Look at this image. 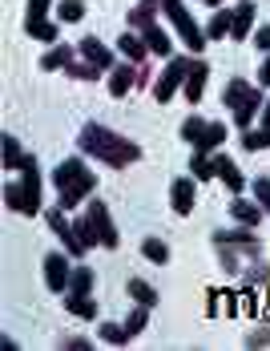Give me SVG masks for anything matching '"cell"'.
<instances>
[{
    "label": "cell",
    "instance_id": "6da1fadb",
    "mask_svg": "<svg viewBox=\"0 0 270 351\" xmlns=\"http://www.w3.org/2000/svg\"><path fill=\"white\" fill-rule=\"evenodd\" d=\"M77 145H81V154L97 158V162L113 166V170L141 162V145H137V141L121 138V134L105 130V125H97V121H85V125H81V134H77Z\"/></svg>",
    "mask_w": 270,
    "mask_h": 351
},
{
    "label": "cell",
    "instance_id": "7a4b0ae2",
    "mask_svg": "<svg viewBox=\"0 0 270 351\" xmlns=\"http://www.w3.org/2000/svg\"><path fill=\"white\" fill-rule=\"evenodd\" d=\"M53 186H57V206L65 210H77L93 190H97V174L81 166V158H69L53 170Z\"/></svg>",
    "mask_w": 270,
    "mask_h": 351
},
{
    "label": "cell",
    "instance_id": "3957f363",
    "mask_svg": "<svg viewBox=\"0 0 270 351\" xmlns=\"http://www.w3.org/2000/svg\"><path fill=\"white\" fill-rule=\"evenodd\" d=\"M222 101H226V109L234 113V125H238V130H250V121L262 113V101H267V97H262L254 85H246L242 77H234V81L226 85Z\"/></svg>",
    "mask_w": 270,
    "mask_h": 351
},
{
    "label": "cell",
    "instance_id": "277c9868",
    "mask_svg": "<svg viewBox=\"0 0 270 351\" xmlns=\"http://www.w3.org/2000/svg\"><path fill=\"white\" fill-rule=\"evenodd\" d=\"M162 12L169 16V25L177 29V36H182V45H186L190 53H202L210 36H206V29L198 25V21H194V16H190V8H186L182 0H166V4H162Z\"/></svg>",
    "mask_w": 270,
    "mask_h": 351
},
{
    "label": "cell",
    "instance_id": "5b68a950",
    "mask_svg": "<svg viewBox=\"0 0 270 351\" xmlns=\"http://www.w3.org/2000/svg\"><path fill=\"white\" fill-rule=\"evenodd\" d=\"M190 65H194V57H169V65L162 69V77L154 81V97H158L162 106H169V101H173V93L186 85V73H190Z\"/></svg>",
    "mask_w": 270,
    "mask_h": 351
},
{
    "label": "cell",
    "instance_id": "8992f818",
    "mask_svg": "<svg viewBox=\"0 0 270 351\" xmlns=\"http://www.w3.org/2000/svg\"><path fill=\"white\" fill-rule=\"evenodd\" d=\"M85 218H89V226H93L97 243H101V246H109V250H117V243H121V234L113 230V218H109V206H105L101 198H93V202L85 206Z\"/></svg>",
    "mask_w": 270,
    "mask_h": 351
},
{
    "label": "cell",
    "instance_id": "52a82bcc",
    "mask_svg": "<svg viewBox=\"0 0 270 351\" xmlns=\"http://www.w3.org/2000/svg\"><path fill=\"white\" fill-rule=\"evenodd\" d=\"M210 243H214V246H230V250H246L250 258H258V254H262V239L254 234V226H246V230H214V234H210Z\"/></svg>",
    "mask_w": 270,
    "mask_h": 351
},
{
    "label": "cell",
    "instance_id": "ba28073f",
    "mask_svg": "<svg viewBox=\"0 0 270 351\" xmlns=\"http://www.w3.org/2000/svg\"><path fill=\"white\" fill-rule=\"evenodd\" d=\"M49 226H53V234L65 243V250L73 254V258H81V254H85V243L77 239V226L65 218V206H53V210H49Z\"/></svg>",
    "mask_w": 270,
    "mask_h": 351
},
{
    "label": "cell",
    "instance_id": "9c48e42d",
    "mask_svg": "<svg viewBox=\"0 0 270 351\" xmlns=\"http://www.w3.org/2000/svg\"><path fill=\"white\" fill-rule=\"evenodd\" d=\"M69 258L73 254H49L45 258V282L53 287V291H69V279H73V267H69Z\"/></svg>",
    "mask_w": 270,
    "mask_h": 351
},
{
    "label": "cell",
    "instance_id": "30bf717a",
    "mask_svg": "<svg viewBox=\"0 0 270 351\" xmlns=\"http://www.w3.org/2000/svg\"><path fill=\"white\" fill-rule=\"evenodd\" d=\"M21 186H25V194H29V202H33V214H40V166H36L33 154H25V166H21Z\"/></svg>",
    "mask_w": 270,
    "mask_h": 351
},
{
    "label": "cell",
    "instance_id": "8fae6325",
    "mask_svg": "<svg viewBox=\"0 0 270 351\" xmlns=\"http://www.w3.org/2000/svg\"><path fill=\"white\" fill-rule=\"evenodd\" d=\"M206 77H210V65H206V61H198V57H194V65H190V73H186V85H182V97H186L190 106H198V101H202Z\"/></svg>",
    "mask_w": 270,
    "mask_h": 351
},
{
    "label": "cell",
    "instance_id": "7c38bea8",
    "mask_svg": "<svg viewBox=\"0 0 270 351\" xmlns=\"http://www.w3.org/2000/svg\"><path fill=\"white\" fill-rule=\"evenodd\" d=\"M194 182H198V178H177V182L169 186V206H173V214L194 210Z\"/></svg>",
    "mask_w": 270,
    "mask_h": 351
},
{
    "label": "cell",
    "instance_id": "4fadbf2b",
    "mask_svg": "<svg viewBox=\"0 0 270 351\" xmlns=\"http://www.w3.org/2000/svg\"><path fill=\"white\" fill-rule=\"evenodd\" d=\"M77 49H81V57H85L89 65H97V69H113V53L105 49L97 36H81V45H77Z\"/></svg>",
    "mask_w": 270,
    "mask_h": 351
},
{
    "label": "cell",
    "instance_id": "5bb4252c",
    "mask_svg": "<svg viewBox=\"0 0 270 351\" xmlns=\"http://www.w3.org/2000/svg\"><path fill=\"white\" fill-rule=\"evenodd\" d=\"M134 85H137V65H134V61L113 65V77H109V93H113V97H125Z\"/></svg>",
    "mask_w": 270,
    "mask_h": 351
},
{
    "label": "cell",
    "instance_id": "9a60e30c",
    "mask_svg": "<svg viewBox=\"0 0 270 351\" xmlns=\"http://www.w3.org/2000/svg\"><path fill=\"white\" fill-rule=\"evenodd\" d=\"M214 166H218V178L226 182V190H230V194H242L246 178H242V170L234 166V158H226V154H214Z\"/></svg>",
    "mask_w": 270,
    "mask_h": 351
},
{
    "label": "cell",
    "instance_id": "2e32d148",
    "mask_svg": "<svg viewBox=\"0 0 270 351\" xmlns=\"http://www.w3.org/2000/svg\"><path fill=\"white\" fill-rule=\"evenodd\" d=\"M117 49H121V53H125V61H134V65H145V57H149V45H145V36H137V33L117 36Z\"/></svg>",
    "mask_w": 270,
    "mask_h": 351
},
{
    "label": "cell",
    "instance_id": "e0dca14e",
    "mask_svg": "<svg viewBox=\"0 0 270 351\" xmlns=\"http://www.w3.org/2000/svg\"><path fill=\"white\" fill-rule=\"evenodd\" d=\"M254 12H258V4H250V0H242V4L234 8V25H230V36H234V40L250 36V29H254Z\"/></svg>",
    "mask_w": 270,
    "mask_h": 351
},
{
    "label": "cell",
    "instance_id": "ac0fdd59",
    "mask_svg": "<svg viewBox=\"0 0 270 351\" xmlns=\"http://www.w3.org/2000/svg\"><path fill=\"white\" fill-rule=\"evenodd\" d=\"M4 206L16 210V214H25V218H33V202H29V194H25L21 182H8V186H4Z\"/></svg>",
    "mask_w": 270,
    "mask_h": 351
},
{
    "label": "cell",
    "instance_id": "d6986e66",
    "mask_svg": "<svg viewBox=\"0 0 270 351\" xmlns=\"http://www.w3.org/2000/svg\"><path fill=\"white\" fill-rule=\"evenodd\" d=\"M73 57H77V49H73V45H61V40H57V45H49V53L40 57V69H45V73H49V69H65V65L73 61Z\"/></svg>",
    "mask_w": 270,
    "mask_h": 351
},
{
    "label": "cell",
    "instance_id": "ffe728a7",
    "mask_svg": "<svg viewBox=\"0 0 270 351\" xmlns=\"http://www.w3.org/2000/svg\"><path fill=\"white\" fill-rule=\"evenodd\" d=\"M25 36L45 40V45H57L61 40V25L57 21H25Z\"/></svg>",
    "mask_w": 270,
    "mask_h": 351
},
{
    "label": "cell",
    "instance_id": "44dd1931",
    "mask_svg": "<svg viewBox=\"0 0 270 351\" xmlns=\"http://www.w3.org/2000/svg\"><path fill=\"white\" fill-rule=\"evenodd\" d=\"M230 214H234V222H242V226H258L262 222V206H254L246 198H234L230 202Z\"/></svg>",
    "mask_w": 270,
    "mask_h": 351
},
{
    "label": "cell",
    "instance_id": "7402d4cb",
    "mask_svg": "<svg viewBox=\"0 0 270 351\" xmlns=\"http://www.w3.org/2000/svg\"><path fill=\"white\" fill-rule=\"evenodd\" d=\"M222 141H226V125H222V121H206V130H202V138L194 141V149H206V154H210V149H218Z\"/></svg>",
    "mask_w": 270,
    "mask_h": 351
},
{
    "label": "cell",
    "instance_id": "603a6c76",
    "mask_svg": "<svg viewBox=\"0 0 270 351\" xmlns=\"http://www.w3.org/2000/svg\"><path fill=\"white\" fill-rule=\"evenodd\" d=\"M125 291H130V299L141 303V307H158V291H154L145 279H130L125 282Z\"/></svg>",
    "mask_w": 270,
    "mask_h": 351
},
{
    "label": "cell",
    "instance_id": "cb8c5ba5",
    "mask_svg": "<svg viewBox=\"0 0 270 351\" xmlns=\"http://www.w3.org/2000/svg\"><path fill=\"white\" fill-rule=\"evenodd\" d=\"M230 25H234V12H230V8H218V12L210 16V25H206V36H210V40L230 36Z\"/></svg>",
    "mask_w": 270,
    "mask_h": 351
},
{
    "label": "cell",
    "instance_id": "d4e9b609",
    "mask_svg": "<svg viewBox=\"0 0 270 351\" xmlns=\"http://www.w3.org/2000/svg\"><path fill=\"white\" fill-rule=\"evenodd\" d=\"M65 307L73 311V315H81V319H97V303H93L89 295H77V291H69V295H65Z\"/></svg>",
    "mask_w": 270,
    "mask_h": 351
},
{
    "label": "cell",
    "instance_id": "484cf974",
    "mask_svg": "<svg viewBox=\"0 0 270 351\" xmlns=\"http://www.w3.org/2000/svg\"><path fill=\"white\" fill-rule=\"evenodd\" d=\"M145 45H149V53H158V57H169V53H173L169 33H166V29H158V25H149V29H145Z\"/></svg>",
    "mask_w": 270,
    "mask_h": 351
},
{
    "label": "cell",
    "instance_id": "4316f807",
    "mask_svg": "<svg viewBox=\"0 0 270 351\" xmlns=\"http://www.w3.org/2000/svg\"><path fill=\"white\" fill-rule=\"evenodd\" d=\"M190 170H194V178H198V182H210V178L218 174V166H214V158H210L206 149H194V158H190Z\"/></svg>",
    "mask_w": 270,
    "mask_h": 351
},
{
    "label": "cell",
    "instance_id": "83f0119b",
    "mask_svg": "<svg viewBox=\"0 0 270 351\" xmlns=\"http://www.w3.org/2000/svg\"><path fill=\"white\" fill-rule=\"evenodd\" d=\"M21 166H25V149L16 145L12 134H4V170H16L21 174Z\"/></svg>",
    "mask_w": 270,
    "mask_h": 351
},
{
    "label": "cell",
    "instance_id": "f1b7e54d",
    "mask_svg": "<svg viewBox=\"0 0 270 351\" xmlns=\"http://www.w3.org/2000/svg\"><path fill=\"white\" fill-rule=\"evenodd\" d=\"M65 73H69V77H77V81H97V77H101L105 69H97V65H89L85 57H81V61L73 57V61L65 65Z\"/></svg>",
    "mask_w": 270,
    "mask_h": 351
},
{
    "label": "cell",
    "instance_id": "f546056e",
    "mask_svg": "<svg viewBox=\"0 0 270 351\" xmlns=\"http://www.w3.org/2000/svg\"><path fill=\"white\" fill-rule=\"evenodd\" d=\"M141 254H145L149 263H158V267L169 263V246L162 243V239H145V243H141Z\"/></svg>",
    "mask_w": 270,
    "mask_h": 351
},
{
    "label": "cell",
    "instance_id": "4dcf8cb0",
    "mask_svg": "<svg viewBox=\"0 0 270 351\" xmlns=\"http://www.w3.org/2000/svg\"><path fill=\"white\" fill-rule=\"evenodd\" d=\"M242 149H270V125H262V130H242Z\"/></svg>",
    "mask_w": 270,
    "mask_h": 351
},
{
    "label": "cell",
    "instance_id": "1f68e13d",
    "mask_svg": "<svg viewBox=\"0 0 270 351\" xmlns=\"http://www.w3.org/2000/svg\"><path fill=\"white\" fill-rule=\"evenodd\" d=\"M101 339H105V343H113V348H125L134 335L125 331V323H105V327H101Z\"/></svg>",
    "mask_w": 270,
    "mask_h": 351
},
{
    "label": "cell",
    "instance_id": "d6a6232c",
    "mask_svg": "<svg viewBox=\"0 0 270 351\" xmlns=\"http://www.w3.org/2000/svg\"><path fill=\"white\" fill-rule=\"evenodd\" d=\"M81 16H85V4H81V0H61V4H57V21H61V25H73V21H81Z\"/></svg>",
    "mask_w": 270,
    "mask_h": 351
},
{
    "label": "cell",
    "instance_id": "836d02e7",
    "mask_svg": "<svg viewBox=\"0 0 270 351\" xmlns=\"http://www.w3.org/2000/svg\"><path fill=\"white\" fill-rule=\"evenodd\" d=\"M69 291H77V295H89V291H93V271H89V267H73Z\"/></svg>",
    "mask_w": 270,
    "mask_h": 351
},
{
    "label": "cell",
    "instance_id": "e575fe53",
    "mask_svg": "<svg viewBox=\"0 0 270 351\" xmlns=\"http://www.w3.org/2000/svg\"><path fill=\"white\" fill-rule=\"evenodd\" d=\"M154 4H137V8H130V29H149L154 25Z\"/></svg>",
    "mask_w": 270,
    "mask_h": 351
},
{
    "label": "cell",
    "instance_id": "d590c367",
    "mask_svg": "<svg viewBox=\"0 0 270 351\" xmlns=\"http://www.w3.org/2000/svg\"><path fill=\"white\" fill-rule=\"evenodd\" d=\"M145 327H149V307H141V303H137L134 315L125 319V331H130V335H141Z\"/></svg>",
    "mask_w": 270,
    "mask_h": 351
},
{
    "label": "cell",
    "instance_id": "8d00e7d4",
    "mask_svg": "<svg viewBox=\"0 0 270 351\" xmlns=\"http://www.w3.org/2000/svg\"><path fill=\"white\" fill-rule=\"evenodd\" d=\"M218 258H222V271H226V275H242V254H238V250L218 246Z\"/></svg>",
    "mask_w": 270,
    "mask_h": 351
},
{
    "label": "cell",
    "instance_id": "74e56055",
    "mask_svg": "<svg viewBox=\"0 0 270 351\" xmlns=\"http://www.w3.org/2000/svg\"><path fill=\"white\" fill-rule=\"evenodd\" d=\"M202 130H206L202 117H186V121H182V141H190V145H194V141L202 138Z\"/></svg>",
    "mask_w": 270,
    "mask_h": 351
},
{
    "label": "cell",
    "instance_id": "f35d334b",
    "mask_svg": "<svg viewBox=\"0 0 270 351\" xmlns=\"http://www.w3.org/2000/svg\"><path fill=\"white\" fill-rule=\"evenodd\" d=\"M250 190H254V198H258V206L270 214V178H254L250 182Z\"/></svg>",
    "mask_w": 270,
    "mask_h": 351
},
{
    "label": "cell",
    "instance_id": "ab89813d",
    "mask_svg": "<svg viewBox=\"0 0 270 351\" xmlns=\"http://www.w3.org/2000/svg\"><path fill=\"white\" fill-rule=\"evenodd\" d=\"M242 282H267L270 287V267H262V263L246 267V271H242Z\"/></svg>",
    "mask_w": 270,
    "mask_h": 351
},
{
    "label": "cell",
    "instance_id": "60d3db41",
    "mask_svg": "<svg viewBox=\"0 0 270 351\" xmlns=\"http://www.w3.org/2000/svg\"><path fill=\"white\" fill-rule=\"evenodd\" d=\"M49 4L53 0H29V16L25 21H49Z\"/></svg>",
    "mask_w": 270,
    "mask_h": 351
},
{
    "label": "cell",
    "instance_id": "b9f144b4",
    "mask_svg": "<svg viewBox=\"0 0 270 351\" xmlns=\"http://www.w3.org/2000/svg\"><path fill=\"white\" fill-rule=\"evenodd\" d=\"M206 311H210V315H222V291H210V295H206Z\"/></svg>",
    "mask_w": 270,
    "mask_h": 351
},
{
    "label": "cell",
    "instance_id": "7bdbcfd3",
    "mask_svg": "<svg viewBox=\"0 0 270 351\" xmlns=\"http://www.w3.org/2000/svg\"><path fill=\"white\" fill-rule=\"evenodd\" d=\"M145 85H154V73H149V65H137V89H145Z\"/></svg>",
    "mask_w": 270,
    "mask_h": 351
},
{
    "label": "cell",
    "instance_id": "ee69618b",
    "mask_svg": "<svg viewBox=\"0 0 270 351\" xmlns=\"http://www.w3.org/2000/svg\"><path fill=\"white\" fill-rule=\"evenodd\" d=\"M246 343H250V348H262V343H270V327H262V331H254V335H250Z\"/></svg>",
    "mask_w": 270,
    "mask_h": 351
},
{
    "label": "cell",
    "instance_id": "f6af8a7d",
    "mask_svg": "<svg viewBox=\"0 0 270 351\" xmlns=\"http://www.w3.org/2000/svg\"><path fill=\"white\" fill-rule=\"evenodd\" d=\"M254 45H258V49H270V25H262V29L254 33Z\"/></svg>",
    "mask_w": 270,
    "mask_h": 351
},
{
    "label": "cell",
    "instance_id": "bcb514c9",
    "mask_svg": "<svg viewBox=\"0 0 270 351\" xmlns=\"http://www.w3.org/2000/svg\"><path fill=\"white\" fill-rule=\"evenodd\" d=\"M258 85H270V49H267V61L258 65Z\"/></svg>",
    "mask_w": 270,
    "mask_h": 351
},
{
    "label": "cell",
    "instance_id": "7dc6e473",
    "mask_svg": "<svg viewBox=\"0 0 270 351\" xmlns=\"http://www.w3.org/2000/svg\"><path fill=\"white\" fill-rule=\"evenodd\" d=\"M89 348H93L89 339H69V351H89Z\"/></svg>",
    "mask_w": 270,
    "mask_h": 351
},
{
    "label": "cell",
    "instance_id": "c3c4849f",
    "mask_svg": "<svg viewBox=\"0 0 270 351\" xmlns=\"http://www.w3.org/2000/svg\"><path fill=\"white\" fill-rule=\"evenodd\" d=\"M262 125H270V97L262 101Z\"/></svg>",
    "mask_w": 270,
    "mask_h": 351
},
{
    "label": "cell",
    "instance_id": "681fc988",
    "mask_svg": "<svg viewBox=\"0 0 270 351\" xmlns=\"http://www.w3.org/2000/svg\"><path fill=\"white\" fill-rule=\"evenodd\" d=\"M141 4H154V8H162V4H166V0H141Z\"/></svg>",
    "mask_w": 270,
    "mask_h": 351
},
{
    "label": "cell",
    "instance_id": "f907efd6",
    "mask_svg": "<svg viewBox=\"0 0 270 351\" xmlns=\"http://www.w3.org/2000/svg\"><path fill=\"white\" fill-rule=\"evenodd\" d=\"M206 4H214V8H218V4H226V0H206Z\"/></svg>",
    "mask_w": 270,
    "mask_h": 351
}]
</instances>
